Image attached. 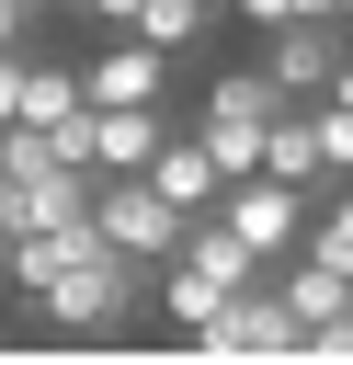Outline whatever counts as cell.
I'll use <instances>...</instances> for the list:
<instances>
[{
  "label": "cell",
  "mask_w": 353,
  "mask_h": 365,
  "mask_svg": "<svg viewBox=\"0 0 353 365\" xmlns=\"http://www.w3.org/2000/svg\"><path fill=\"white\" fill-rule=\"evenodd\" d=\"M159 285V262H137V251H114V240H91L46 297H34V319H57V331H125L137 319V297Z\"/></svg>",
  "instance_id": "6da1fadb"
},
{
  "label": "cell",
  "mask_w": 353,
  "mask_h": 365,
  "mask_svg": "<svg viewBox=\"0 0 353 365\" xmlns=\"http://www.w3.org/2000/svg\"><path fill=\"white\" fill-rule=\"evenodd\" d=\"M91 228H102L114 251H137V262H171V240H182V205H171L148 171H91Z\"/></svg>",
  "instance_id": "7a4b0ae2"
},
{
  "label": "cell",
  "mask_w": 353,
  "mask_h": 365,
  "mask_svg": "<svg viewBox=\"0 0 353 365\" xmlns=\"http://www.w3.org/2000/svg\"><path fill=\"white\" fill-rule=\"evenodd\" d=\"M159 137H171L159 103H91V171H148Z\"/></svg>",
  "instance_id": "52a82bcc"
},
{
  "label": "cell",
  "mask_w": 353,
  "mask_h": 365,
  "mask_svg": "<svg viewBox=\"0 0 353 365\" xmlns=\"http://www.w3.org/2000/svg\"><path fill=\"white\" fill-rule=\"evenodd\" d=\"M307 11H330V0H239V23H251V34H273V23H307Z\"/></svg>",
  "instance_id": "e0dca14e"
},
{
  "label": "cell",
  "mask_w": 353,
  "mask_h": 365,
  "mask_svg": "<svg viewBox=\"0 0 353 365\" xmlns=\"http://www.w3.org/2000/svg\"><path fill=\"white\" fill-rule=\"evenodd\" d=\"M91 103V80L68 68V57H23V103H11V125H57V114H80Z\"/></svg>",
  "instance_id": "8fae6325"
},
{
  "label": "cell",
  "mask_w": 353,
  "mask_h": 365,
  "mask_svg": "<svg viewBox=\"0 0 353 365\" xmlns=\"http://www.w3.org/2000/svg\"><path fill=\"white\" fill-rule=\"evenodd\" d=\"M205 11H216V0H137V23H125V34H148V46H171V57H182V46L205 34Z\"/></svg>",
  "instance_id": "5bb4252c"
},
{
  "label": "cell",
  "mask_w": 353,
  "mask_h": 365,
  "mask_svg": "<svg viewBox=\"0 0 353 365\" xmlns=\"http://www.w3.org/2000/svg\"><path fill=\"white\" fill-rule=\"evenodd\" d=\"M262 125H273V114H194V137L216 148V171H228V182H251V171H262Z\"/></svg>",
  "instance_id": "4fadbf2b"
},
{
  "label": "cell",
  "mask_w": 353,
  "mask_h": 365,
  "mask_svg": "<svg viewBox=\"0 0 353 365\" xmlns=\"http://www.w3.org/2000/svg\"><path fill=\"white\" fill-rule=\"evenodd\" d=\"M330 11H342V23H353V0H330Z\"/></svg>",
  "instance_id": "44dd1931"
},
{
  "label": "cell",
  "mask_w": 353,
  "mask_h": 365,
  "mask_svg": "<svg viewBox=\"0 0 353 365\" xmlns=\"http://www.w3.org/2000/svg\"><path fill=\"white\" fill-rule=\"evenodd\" d=\"M194 342H216V354H296V308L273 297V274H251V285H239Z\"/></svg>",
  "instance_id": "5b68a950"
},
{
  "label": "cell",
  "mask_w": 353,
  "mask_h": 365,
  "mask_svg": "<svg viewBox=\"0 0 353 365\" xmlns=\"http://www.w3.org/2000/svg\"><path fill=\"white\" fill-rule=\"evenodd\" d=\"M11 103H23V46H0V125H11Z\"/></svg>",
  "instance_id": "ac0fdd59"
},
{
  "label": "cell",
  "mask_w": 353,
  "mask_h": 365,
  "mask_svg": "<svg viewBox=\"0 0 353 365\" xmlns=\"http://www.w3.org/2000/svg\"><path fill=\"white\" fill-rule=\"evenodd\" d=\"M307 205H319V194H307V182H285V171H251V182H228V194H216V217H228V228H239L262 262H296Z\"/></svg>",
  "instance_id": "3957f363"
},
{
  "label": "cell",
  "mask_w": 353,
  "mask_h": 365,
  "mask_svg": "<svg viewBox=\"0 0 353 365\" xmlns=\"http://www.w3.org/2000/svg\"><path fill=\"white\" fill-rule=\"evenodd\" d=\"M262 171H285V182H330V160H319V103H273V125H262Z\"/></svg>",
  "instance_id": "ba28073f"
},
{
  "label": "cell",
  "mask_w": 353,
  "mask_h": 365,
  "mask_svg": "<svg viewBox=\"0 0 353 365\" xmlns=\"http://www.w3.org/2000/svg\"><path fill=\"white\" fill-rule=\"evenodd\" d=\"M273 297L296 308V331H319V319H342V308H353V274H330V262H307V251H296V262H273Z\"/></svg>",
  "instance_id": "30bf717a"
},
{
  "label": "cell",
  "mask_w": 353,
  "mask_h": 365,
  "mask_svg": "<svg viewBox=\"0 0 353 365\" xmlns=\"http://www.w3.org/2000/svg\"><path fill=\"white\" fill-rule=\"evenodd\" d=\"M34 11H46V0H0V46H23V34H34Z\"/></svg>",
  "instance_id": "d6986e66"
},
{
  "label": "cell",
  "mask_w": 353,
  "mask_h": 365,
  "mask_svg": "<svg viewBox=\"0 0 353 365\" xmlns=\"http://www.w3.org/2000/svg\"><path fill=\"white\" fill-rule=\"evenodd\" d=\"M0 251H11V228H0Z\"/></svg>",
  "instance_id": "7402d4cb"
},
{
  "label": "cell",
  "mask_w": 353,
  "mask_h": 365,
  "mask_svg": "<svg viewBox=\"0 0 353 365\" xmlns=\"http://www.w3.org/2000/svg\"><path fill=\"white\" fill-rule=\"evenodd\" d=\"M319 160H330V182L353 171V91H319Z\"/></svg>",
  "instance_id": "2e32d148"
},
{
  "label": "cell",
  "mask_w": 353,
  "mask_h": 365,
  "mask_svg": "<svg viewBox=\"0 0 353 365\" xmlns=\"http://www.w3.org/2000/svg\"><path fill=\"white\" fill-rule=\"evenodd\" d=\"M148 182H159V194H171L182 217H205V205L228 194V171H216V148H205V137H159V160H148Z\"/></svg>",
  "instance_id": "9c48e42d"
},
{
  "label": "cell",
  "mask_w": 353,
  "mask_h": 365,
  "mask_svg": "<svg viewBox=\"0 0 353 365\" xmlns=\"http://www.w3.org/2000/svg\"><path fill=\"white\" fill-rule=\"evenodd\" d=\"M285 91H273V68H216L205 80V114H273Z\"/></svg>",
  "instance_id": "9a60e30c"
},
{
  "label": "cell",
  "mask_w": 353,
  "mask_h": 365,
  "mask_svg": "<svg viewBox=\"0 0 353 365\" xmlns=\"http://www.w3.org/2000/svg\"><path fill=\"white\" fill-rule=\"evenodd\" d=\"M342 57H353V23H342V11H307V23H273V34H262V68H273L285 103H319Z\"/></svg>",
  "instance_id": "277c9868"
},
{
  "label": "cell",
  "mask_w": 353,
  "mask_h": 365,
  "mask_svg": "<svg viewBox=\"0 0 353 365\" xmlns=\"http://www.w3.org/2000/svg\"><path fill=\"white\" fill-rule=\"evenodd\" d=\"M68 11H91V23H114V34L137 23V0H68Z\"/></svg>",
  "instance_id": "ffe728a7"
},
{
  "label": "cell",
  "mask_w": 353,
  "mask_h": 365,
  "mask_svg": "<svg viewBox=\"0 0 353 365\" xmlns=\"http://www.w3.org/2000/svg\"><path fill=\"white\" fill-rule=\"evenodd\" d=\"M307 262H330V274H353V171L342 182H319V205H307V240H296Z\"/></svg>",
  "instance_id": "7c38bea8"
},
{
  "label": "cell",
  "mask_w": 353,
  "mask_h": 365,
  "mask_svg": "<svg viewBox=\"0 0 353 365\" xmlns=\"http://www.w3.org/2000/svg\"><path fill=\"white\" fill-rule=\"evenodd\" d=\"M80 80H91V103H159V91H171V46H148V34H114V46H102Z\"/></svg>",
  "instance_id": "8992f818"
}]
</instances>
